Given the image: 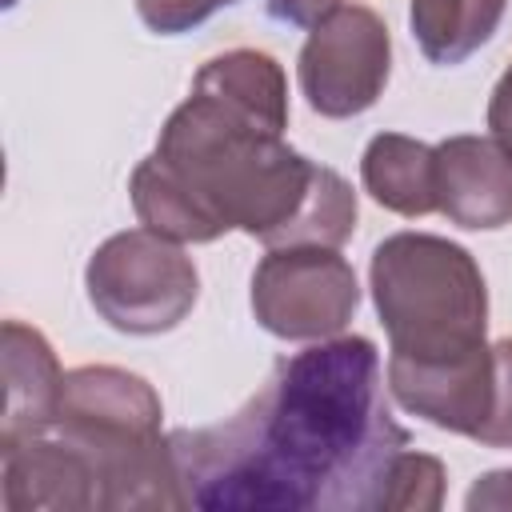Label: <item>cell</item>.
<instances>
[{"mask_svg": "<svg viewBox=\"0 0 512 512\" xmlns=\"http://www.w3.org/2000/svg\"><path fill=\"white\" fill-rule=\"evenodd\" d=\"M268 16L292 28H312L316 20H324L332 8H340V0H264Z\"/></svg>", "mask_w": 512, "mask_h": 512, "instance_id": "obj_19", "label": "cell"}, {"mask_svg": "<svg viewBox=\"0 0 512 512\" xmlns=\"http://www.w3.org/2000/svg\"><path fill=\"white\" fill-rule=\"evenodd\" d=\"M492 364H496V396H492V416L480 428L476 444L512 448V336L492 344Z\"/></svg>", "mask_w": 512, "mask_h": 512, "instance_id": "obj_15", "label": "cell"}, {"mask_svg": "<svg viewBox=\"0 0 512 512\" xmlns=\"http://www.w3.org/2000/svg\"><path fill=\"white\" fill-rule=\"evenodd\" d=\"M392 68V40L384 20L364 4H340L312 24L300 48V92L312 112L348 120L368 112Z\"/></svg>", "mask_w": 512, "mask_h": 512, "instance_id": "obj_7", "label": "cell"}, {"mask_svg": "<svg viewBox=\"0 0 512 512\" xmlns=\"http://www.w3.org/2000/svg\"><path fill=\"white\" fill-rule=\"evenodd\" d=\"M444 500V464L424 452H400L388 484H384V512H432Z\"/></svg>", "mask_w": 512, "mask_h": 512, "instance_id": "obj_14", "label": "cell"}, {"mask_svg": "<svg viewBox=\"0 0 512 512\" xmlns=\"http://www.w3.org/2000/svg\"><path fill=\"white\" fill-rule=\"evenodd\" d=\"M132 208L176 244L240 228L268 248H340L356 228L352 184L284 144L268 120L196 88L132 168Z\"/></svg>", "mask_w": 512, "mask_h": 512, "instance_id": "obj_2", "label": "cell"}, {"mask_svg": "<svg viewBox=\"0 0 512 512\" xmlns=\"http://www.w3.org/2000/svg\"><path fill=\"white\" fill-rule=\"evenodd\" d=\"M488 128H492V140L512 156V64L504 68V76H500L496 88H492V100H488Z\"/></svg>", "mask_w": 512, "mask_h": 512, "instance_id": "obj_17", "label": "cell"}, {"mask_svg": "<svg viewBox=\"0 0 512 512\" xmlns=\"http://www.w3.org/2000/svg\"><path fill=\"white\" fill-rule=\"evenodd\" d=\"M4 456V508L8 512H92L100 508V480L80 448L64 436H32Z\"/></svg>", "mask_w": 512, "mask_h": 512, "instance_id": "obj_11", "label": "cell"}, {"mask_svg": "<svg viewBox=\"0 0 512 512\" xmlns=\"http://www.w3.org/2000/svg\"><path fill=\"white\" fill-rule=\"evenodd\" d=\"M228 4H236V0H136V12L152 32L176 36V32L204 24L212 12L228 8Z\"/></svg>", "mask_w": 512, "mask_h": 512, "instance_id": "obj_16", "label": "cell"}, {"mask_svg": "<svg viewBox=\"0 0 512 512\" xmlns=\"http://www.w3.org/2000/svg\"><path fill=\"white\" fill-rule=\"evenodd\" d=\"M436 212L488 232L512 224V156L488 136H448L436 144Z\"/></svg>", "mask_w": 512, "mask_h": 512, "instance_id": "obj_9", "label": "cell"}, {"mask_svg": "<svg viewBox=\"0 0 512 512\" xmlns=\"http://www.w3.org/2000/svg\"><path fill=\"white\" fill-rule=\"evenodd\" d=\"M84 288L96 316L116 332L160 336L192 312L200 276L176 240L152 228H128L92 252Z\"/></svg>", "mask_w": 512, "mask_h": 512, "instance_id": "obj_5", "label": "cell"}, {"mask_svg": "<svg viewBox=\"0 0 512 512\" xmlns=\"http://www.w3.org/2000/svg\"><path fill=\"white\" fill-rule=\"evenodd\" d=\"M164 408L152 384L128 368L84 364L64 372L56 436L80 448L100 480V508H188L160 432Z\"/></svg>", "mask_w": 512, "mask_h": 512, "instance_id": "obj_3", "label": "cell"}, {"mask_svg": "<svg viewBox=\"0 0 512 512\" xmlns=\"http://www.w3.org/2000/svg\"><path fill=\"white\" fill-rule=\"evenodd\" d=\"M388 388L404 412H412L444 432H460V436L476 440L492 416V396H496L492 344H480V348L448 356V360L388 356Z\"/></svg>", "mask_w": 512, "mask_h": 512, "instance_id": "obj_8", "label": "cell"}, {"mask_svg": "<svg viewBox=\"0 0 512 512\" xmlns=\"http://www.w3.org/2000/svg\"><path fill=\"white\" fill-rule=\"evenodd\" d=\"M468 512H484V508H496V512H508L512 508V468L504 472H488L472 484L468 492Z\"/></svg>", "mask_w": 512, "mask_h": 512, "instance_id": "obj_18", "label": "cell"}, {"mask_svg": "<svg viewBox=\"0 0 512 512\" xmlns=\"http://www.w3.org/2000/svg\"><path fill=\"white\" fill-rule=\"evenodd\" d=\"M360 304L352 264L336 248H268L252 272V316L280 340H328Z\"/></svg>", "mask_w": 512, "mask_h": 512, "instance_id": "obj_6", "label": "cell"}, {"mask_svg": "<svg viewBox=\"0 0 512 512\" xmlns=\"http://www.w3.org/2000/svg\"><path fill=\"white\" fill-rule=\"evenodd\" d=\"M368 288L396 360H448L472 352L488 328V288L468 248L396 232L376 244Z\"/></svg>", "mask_w": 512, "mask_h": 512, "instance_id": "obj_4", "label": "cell"}, {"mask_svg": "<svg viewBox=\"0 0 512 512\" xmlns=\"http://www.w3.org/2000/svg\"><path fill=\"white\" fill-rule=\"evenodd\" d=\"M364 192L396 216L436 212V148L404 132H380L360 156Z\"/></svg>", "mask_w": 512, "mask_h": 512, "instance_id": "obj_12", "label": "cell"}, {"mask_svg": "<svg viewBox=\"0 0 512 512\" xmlns=\"http://www.w3.org/2000/svg\"><path fill=\"white\" fill-rule=\"evenodd\" d=\"M12 4H16V0H4V8H12Z\"/></svg>", "mask_w": 512, "mask_h": 512, "instance_id": "obj_20", "label": "cell"}, {"mask_svg": "<svg viewBox=\"0 0 512 512\" xmlns=\"http://www.w3.org/2000/svg\"><path fill=\"white\" fill-rule=\"evenodd\" d=\"M504 8L508 0H412L408 24L432 64H460L492 40Z\"/></svg>", "mask_w": 512, "mask_h": 512, "instance_id": "obj_13", "label": "cell"}, {"mask_svg": "<svg viewBox=\"0 0 512 512\" xmlns=\"http://www.w3.org/2000/svg\"><path fill=\"white\" fill-rule=\"evenodd\" d=\"M0 368H4V412H0V452L44 436L56 424L64 372L56 364L44 332L4 320L0 328Z\"/></svg>", "mask_w": 512, "mask_h": 512, "instance_id": "obj_10", "label": "cell"}, {"mask_svg": "<svg viewBox=\"0 0 512 512\" xmlns=\"http://www.w3.org/2000/svg\"><path fill=\"white\" fill-rule=\"evenodd\" d=\"M168 436L184 504L204 512H384L408 448L368 336L284 356L236 416Z\"/></svg>", "mask_w": 512, "mask_h": 512, "instance_id": "obj_1", "label": "cell"}]
</instances>
